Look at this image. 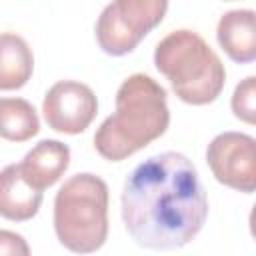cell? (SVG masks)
<instances>
[{
  "label": "cell",
  "mask_w": 256,
  "mask_h": 256,
  "mask_svg": "<svg viewBox=\"0 0 256 256\" xmlns=\"http://www.w3.org/2000/svg\"><path fill=\"white\" fill-rule=\"evenodd\" d=\"M168 10L166 0H116L96 20V40L108 56H124L154 30Z\"/></svg>",
  "instance_id": "5"
},
{
  "label": "cell",
  "mask_w": 256,
  "mask_h": 256,
  "mask_svg": "<svg viewBox=\"0 0 256 256\" xmlns=\"http://www.w3.org/2000/svg\"><path fill=\"white\" fill-rule=\"evenodd\" d=\"M154 66L170 80L174 94L192 106L214 102L226 84V70L210 44L192 30H174L154 50Z\"/></svg>",
  "instance_id": "3"
},
{
  "label": "cell",
  "mask_w": 256,
  "mask_h": 256,
  "mask_svg": "<svg viewBox=\"0 0 256 256\" xmlns=\"http://www.w3.org/2000/svg\"><path fill=\"white\" fill-rule=\"evenodd\" d=\"M206 218V190L188 156L154 154L128 174L122 190V220L138 246L182 248L200 234Z\"/></svg>",
  "instance_id": "1"
},
{
  "label": "cell",
  "mask_w": 256,
  "mask_h": 256,
  "mask_svg": "<svg viewBox=\"0 0 256 256\" xmlns=\"http://www.w3.org/2000/svg\"><path fill=\"white\" fill-rule=\"evenodd\" d=\"M40 130L34 106L24 98H0V138L26 142Z\"/></svg>",
  "instance_id": "12"
},
{
  "label": "cell",
  "mask_w": 256,
  "mask_h": 256,
  "mask_svg": "<svg viewBox=\"0 0 256 256\" xmlns=\"http://www.w3.org/2000/svg\"><path fill=\"white\" fill-rule=\"evenodd\" d=\"M230 106L238 120H242L246 124L256 122V78L254 76L244 78L234 88Z\"/></svg>",
  "instance_id": "13"
},
{
  "label": "cell",
  "mask_w": 256,
  "mask_h": 256,
  "mask_svg": "<svg viewBox=\"0 0 256 256\" xmlns=\"http://www.w3.org/2000/svg\"><path fill=\"white\" fill-rule=\"evenodd\" d=\"M170 124L168 94L148 74L128 76L116 92V110L94 134L96 152L122 162L160 138Z\"/></svg>",
  "instance_id": "2"
},
{
  "label": "cell",
  "mask_w": 256,
  "mask_h": 256,
  "mask_svg": "<svg viewBox=\"0 0 256 256\" xmlns=\"http://www.w3.org/2000/svg\"><path fill=\"white\" fill-rule=\"evenodd\" d=\"M34 72V54L28 42L14 34H0V90H18L26 86Z\"/></svg>",
  "instance_id": "11"
},
{
  "label": "cell",
  "mask_w": 256,
  "mask_h": 256,
  "mask_svg": "<svg viewBox=\"0 0 256 256\" xmlns=\"http://www.w3.org/2000/svg\"><path fill=\"white\" fill-rule=\"evenodd\" d=\"M54 230L74 254L100 250L108 236V184L90 172L68 178L54 198Z\"/></svg>",
  "instance_id": "4"
},
{
  "label": "cell",
  "mask_w": 256,
  "mask_h": 256,
  "mask_svg": "<svg viewBox=\"0 0 256 256\" xmlns=\"http://www.w3.org/2000/svg\"><path fill=\"white\" fill-rule=\"evenodd\" d=\"M218 44L230 60L248 64L256 60V14L250 8L228 10L220 16L216 28Z\"/></svg>",
  "instance_id": "9"
},
{
  "label": "cell",
  "mask_w": 256,
  "mask_h": 256,
  "mask_svg": "<svg viewBox=\"0 0 256 256\" xmlns=\"http://www.w3.org/2000/svg\"><path fill=\"white\" fill-rule=\"evenodd\" d=\"M42 204V192L32 188L20 164H8L0 170V216L12 222H26L34 218Z\"/></svg>",
  "instance_id": "10"
},
{
  "label": "cell",
  "mask_w": 256,
  "mask_h": 256,
  "mask_svg": "<svg viewBox=\"0 0 256 256\" xmlns=\"http://www.w3.org/2000/svg\"><path fill=\"white\" fill-rule=\"evenodd\" d=\"M70 166V148L60 140H40L20 162V172L24 180L36 188L44 190L56 184Z\"/></svg>",
  "instance_id": "8"
},
{
  "label": "cell",
  "mask_w": 256,
  "mask_h": 256,
  "mask_svg": "<svg viewBox=\"0 0 256 256\" xmlns=\"http://www.w3.org/2000/svg\"><path fill=\"white\" fill-rule=\"evenodd\" d=\"M206 162L214 178L238 192L256 188V140L244 132H222L206 148Z\"/></svg>",
  "instance_id": "6"
},
{
  "label": "cell",
  "mask_w": 256,
  "mask_h": 256,
  "mask_svg": "<svg viewBox=\"0 0 256 256\" xmlns=\"http://www.w3.org/2000/svg\"><path fill=\"white\" fill-rule=\"evenodd\" d=\"M0 256H30V246L24 236L12 230H0Z\"/></svg>",
  "instance_id": "14"
},
{
  "label": "cell",
  "mask_w": 256,
  "mask_h": 256,
  "mask_svg": "<svg viewBox=\"0 0 256 256\" xmlns=\"http://www.w3.org/2000/svg\"><path fill=\"white\" fill-rule=\"evenodd\" d=\"M42 112L52 130L74 136L92 124L98 112V100L88 84L60 80L48 88L42 102Z\"/></svg>",
  "instance_id": "7"
}]
</instances>
